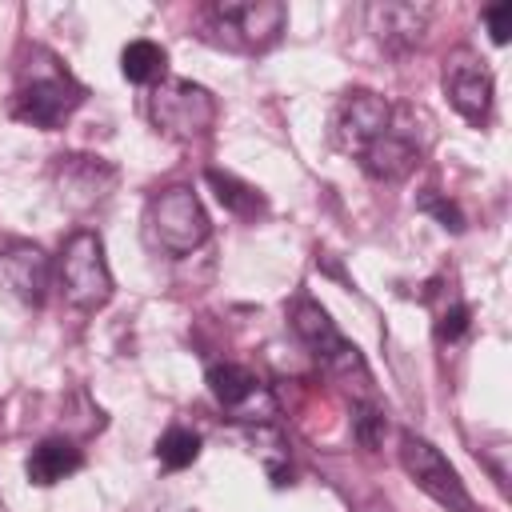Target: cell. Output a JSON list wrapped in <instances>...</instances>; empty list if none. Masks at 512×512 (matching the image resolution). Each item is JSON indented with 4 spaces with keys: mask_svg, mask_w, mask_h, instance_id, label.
<instances>
[{
    "mask_svg": "<svg viewBox=\"0 0 512 512\" xmlns=\"http://www.w3.org/2000/svg\"><path fill=\"white\" fill-rule=\"evenodd\" d=\"M204 180L212 184L216 200H220L232 216H256V212H264V196H260L252 184H244L240 176L220 172V168H208V172H204Z\"/></svg>",
    "mask_w": 512,
    "mask_h": 512,
    "instance_id": "cell-16",
    "label": "cell"
},
{
    "mask_svg": "<svg viewBox=\"0 0 512 512\" xmlns=\"http://www.w3.org/2000/svg\"><path fill=\"white\" fill-rule=\"evenodd\" d=\"M208 232H212L208 212L192 188H164L160 196L148 200V236L164 252L188 256L208 240Z\"/></svg>",
    "mask_w": 512,
    "mask_h": 512,
    "instance_id": "cell-4",
    "label": "cell"
},
{
    "mask_svg": "<svg viewBox=\"0 0 512 512\" xmlns=\"http://www.w3.org/2000/svg\"><path fill=\"white\" fill-rule=\"evenodd\" d=\"M56 192L72 212H88L96 204L108 200V192L116 188V168L100 156H60L56 168Z\"/></svg>",
    "mask_w": 512,
    "mask_h": 512,
    "instance_id": "cell-11",
    "label": "cell"
},
{
    "mask_svg": "<svg viewBox=\"0 0 512 512\" xmlns=\"http://www.w3.org/2000/svg\"><path fill=\"white\" fill-rule=\"evenodd\" d=\"M420 208H424V212H432L448 232H460V228H464V216H460V208H456L452 200H436V196H428Z\"/></svg>",
    "mask_w": 512,
    "mask_h": 512,
    "instance_id": "cell-22",
    "label": "cell"
},
{
    "mask_svg": "<svg viewBox=\"0 0 512 512\" xmlns=\"http://www.w3.org/2000/svg\"><path fill=\"white\" fill-rule=\"evenodd\" d=\"M444 92L452 108L468 124H484L492 112V72L488 60L476 56L472 48H456L444 56Z\"/></svg>",
    "mask_w": 512,
    "mask_h": 512,
    "instance_id": "cell-7",
    "label": "cell"
},
{
    "mask_svg": "<svg viewBox=\"0 0 512 512\" xmlns=\"http://www.w3.org/2000/svg\"><path fill=\"white\" fill-rule=\"evenodd\" d=\"M148 116H152L156 132H164L172 140H196V136L212 132L216 100L208 88H200L192 80H160L148 96Z\"/></svg>",
    "mask_w": 512,
    "mask_h": 512,
    "instance_id": "cell-3",
    "label": "cell"
},
{
    "mask_svg": "<svg viewBox=\"0 0 512 512\" xmlns=\"http://www.w3.org/2000/svg\"><path fill=\"white\" fill-rule=\"evenodd\" d=\"M352 428H356V440H360L364 448H376L380 436H384V416H380L372 404H360L356 416H352Z\"/></svg>",
    "mask_w": 512,
    "mask_h": 512,
    "instance_id": "cell-19",
    "label": "cell"
},
{
    "mask_svg": "<svg viewBox=\"0 0 512 512\" xmlns=\"http://www.w3.org/2000/svg\"><path fill=\"white\" fill-rule=\"evenodd\" d=\"M392 120V108L384 96L368 92V88H352L340 96L336 112H332V144L340 152H352L360 156Z\"/></svg>",
    "mask_w": 512,
    "mask_h": 512,
    "instance_id": "cell-8",
    "label": "cell"
},
{
    "mask_svg": "<svg viewBox=\"0 0 512 512\" xmlns=\"http://www.w3.org/2000/svg\"><path fill=\"white\" fill-rule=\"evenodd\" d=\"M368 16V28L376 32V40L388 48V52H408L420 44L424 28H428V16L432 8L428 4H404V0H384V4H368L364 8Z\"/></svg>",
    "mask_w": 512,
    "mask_h": 512,
    "instance_id": "cell-13",
    "label": "cell"
},
{
    "mask_svg": "<svg viewBox=\"0 0 512 512\" xmlns=\"http://www.w3.org/2000/svg\"><path fill=\"white\" fill-rule=\"evenodd\" d=\"M464 328H468V308H464V304H448V308L436 316V340H440V344L460 340Z\"/></svg>",
    "mask_w": 512,
    "mask_h": 512,
    "instance_id": "cell-20",
    "label": "cell"
},
{
    "mask_svg": "<svg viewBox=\"0 0 512 512\" xmlns=\"http://www.w3.org/2000/svg\"><path fill=\"white\" fill-rule=\"evenodd\" d=\"M164 64H168V52L156 40H132L120 52V72L132 84H156L164 76Z\"/></svg>",
    "mask_w": 512,
    "mask_h": 512,
    "instance_id": "cell-17",
    "label": "cell"
},
{
    "mask_svg": "<svg viewBox=\"0 0 512 512\" xmlns=\"http://www.w3.org/2000/svg\"><path fill=\"white\" fill-rule=\"evenodd\" d=\"M208 392L216 396L220 408H228L240 420H252V404H260L264 412H272V400L264 396L260 380L240 368V364H212L208 368Z\"/></svg>",
    "mask_w": 512,
    "mask_h": 512,
    "instance_id": "cell-14",
    "label": "cell"
},
{
    "mask_svg": "<svg viewBox=\"0 0 512 512\" xmlns=\"http://www.w3.org/2000/svg\"><path fill=\"white\" fill-rule=\"evenodd\" d=\"M0 512H8V508H4V504H0Z\"/></svg>",
    "mask_w": 512,
    "mask_h": 512,
    "instance_id": "cell-23",
    "label": "cell"
},
{
    "mask_svg": "<svg viewBox=\"0 0 512 512\" xmlns=\"http://www.w3.org/2000/svg\"><path fill=\"white\" fill-rule=\"evenodd\" d=\"M200 456V436L192 432V428H168L160 440H156V460L168 468V472H180V468H188L192 460Z\"/></svg>",
    "mask_w": 512,
    "mask_h": 512,
    "instance_id": "cell-18",
    "label": "cell"
},
{
    "mask_svg": "<svg viewBox=\"0 0 512 512\" xmlns=\"http://www.w3.org/2000/svg\"><path fill=\"white\" fill-rule=\"evenodd\" d=\"M80 464H84V456H80V448H76L72 440L48 436V440H40V444L28 452L24 472H28V480H32L36 488H52V484H60L64 476L80 472Z\"/></svg>",
    "mask_w": 512,
    "mask_h": 512,
    "instance_id": "cell-15",
    "label": "cell"
},
{
    "mask_svg": "<svg viewBox=\"0 0 512 512\" xmlns=\"http://www.w3.org/2000/svg\"><path fill=\"white\" fill-rule=\"evenodd\" d=\"M36 60H40V64H32V60L24 64L8 112H12V120H20V124H32V128L52 132V128H60V124L84 104V88H80V84L72 80V72L60 68L48 52H36Z\"/></svg>",
    "mask_w": 512,
    "mask_h": 512,
    "instance_id": "cell-1",
    "label": "cell"
},
{
    "mask_svg": "<svg viewBox=\"0 0 512 512\" xmlns=\"http://www.w3.org/2000/svg\"><path fill=\"white\" fill-rule=\"evenodd\" d=\"M400 464H404V472L412 476V484L424 492V496H432L440 508H448V512H476L472 508V496H468V488H464V480H460V472L444 460V452L436 448V444H428L424 436H416V432H404L400 436Z\"/></svg>",
    "mask_w": 512,
    "mask_h": 512,
    "instance_id": "cell-6",
    "label": "cell"
},
{
    "mask_svg": "<svg viewBox=\"0 0 512 512\" xmlns=\"http://www.w3.org/2000/svg\"><path fill=\"white\" fill-rule=\"evenodd\" d=\"M484 24H488L492 44H508V36H512V0L488 4V8H484Z\"/></svg>",
    "mask_w": 512,
    "mask_h": 512,
    "instance_id": "cell-21",
    "label": "cell"
},
{
    "mask_svg": "<svg viewBox=\"0 0 512 512\" xmlns=\"http://www.w3.org/2000/svg\"><path fill=\"white\" fill-rule=\"evenodd\" d=\"M56 276H60L64 300L80 312H96L112 300V272H108V260H104V240L88 228H80L64 240Z\"/></svg>",
    "mask_w": 512,
    "mask_h": 512,
    "instance_id": "cell-2",
    "label": "cell"
},
{
    "mask_svg": "<svg viewBox=\"0 0 512 512\" xmlns=\"http://www.w3.org/2000/svg\"><path fill=\"white\" fill-rule=\"evenodd\" d=\"M416 156H420V144H416V136L408 132V124L392 112V120H388V128L356 156L360 160V168L372 176V180H404L412 168H416Z\"/></svg>",
    "mask_w": 512,
    "mask_h": 512,
    "instance_id": "cell-12",
    "label": "cell"
},
{
    "mask_svg": "<svg viewBox=\"0 0 512 512\" xmlns=\"http://www.w3.org/2000/svg\"><path fill=\"white\" fill-rule=\"evenodd\" d=\"M48 284H52V264L40 244L16 236L0 240V288L8 296H16L28 308H40Z\"/></svg>",
    "mask_w": 512,
    "mask_h": 512,
    "instance_id": "cell-9",
    "label": "cell"
},
{
    "mask_svg": "<svg viewBox=\"0 0 512 512\" xmlns=\"http://www.w3.org/2000/svg\"><path fill=\"white\" fill-rule=\"evenodd\" d=\"M284 20L288 8L280 0H224L212 8V24L248 48H268L284 32Z\"/></svg>",
    "mask_w": 512,
    "mask_h": 512,
    "instance_id": "cell-10",
    "label": "cell"
},
{
    "mask_svg": "<svg viewBox=\"0 0 512 512\" xmlns=\"http://www.w3.org/2000/svg\"><path fill=\"white\" fill-rule=\"evenodd\" d=\"M292 324H296V332L304 336V344L316 352V360L328 368V376H336V380L348 384V388H352V384H356V388H368V384H372L364 356L356 352V344H348V340L336 332V324L328 320V312H324L316 300H296Z\"/></svg>",
    "mask_w": 512,
    "mask_h": 512,
    "instance_id": "cell-5",
    "label": "cell"
}]
</instances>
